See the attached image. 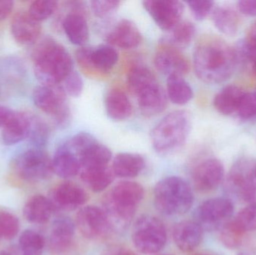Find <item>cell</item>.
Here are the masks:
<instances>
[{"mask_svg":"<svg viewBox=\"0 0 256 255\" xmlns=\"http://www.w3.org/2000/svg\"><path fill=\"white\" fill-rule=\"evenodd\" d=\"M238 61L236 49L214 36L202 37L194 50V70L206 83H220L228 79L234 73Z\"/></svg>","mask_w":256,"mask_h":255,"instance_id":"obj_1","label":"cell"},{"mask_svg":"<svg viewBox=\"0 0 256 255\" xmlns=\"http://www.w3.org/2000/svg\"><path fill=\"white\" fill-rule=\"evenodd\" d=\"M34 71L42 84L60 85L74 71V61L67 49L56 40L46 38L32 53Z\"/></svg>","mask_w":256,"mask_h":255,"instance_id":"obj_2","label":"cell"},{"mask_svg":"<svg viewBox=\"0 0 256 255\" xmlns=\"http://www.w3.org/2000/svg\"><path fill=\"white\" fill-rule=\"evenodd\" d=\"M144 196L136 182L122 181L114 186L104 199V208L112 230H122L132 221Z\"/></svg>","mask_w":256,"mask_h":255,"instance_id":"obj_3","label":"cell"},{"mask_svg":"<svg viewBox=\"0 0 256 255\" xmlns=\"http://www.w3.org/2000/svg\"><path fill=\"white\" fill-rule=\"evenodd\" d=\"M191 127L192 120L186 111L177 110L168 114L152 130L153 148L162 155L176 152L186 143Z\"/></svg>","mask_w":256,"mask_h":255,"instance_id":"obj_4","label":"cell"},{"mask_svg":"<svg viewBox=\"0 0 256 255\" xmlns=\"http://www.w3.org/2000/svg\"><path fill=\"white\" fill-rule=\"evenodd\" d=\"M190 186L183 178L167 177L160 181L154 190V203L156 210L166 216L182 215L194 204Z\"/></svg>","mask_w":256,"mask_h":255,"instance_id":"obj_5","label":"cell"},{"mask_svg":"<svg viewBox=\"0 0 256 255\" xmlns=\"http://www.w3.org/2000/svg\"><path fill=\"white\" fill-rule=\"evenodd\" d=\"M132 241L140 253L154 255L165 247L167 234L164 223L153 216L144 215L136 221Z\"/></svg>","mask_w":256,"mask_h":255,"instance_id":"obj_6","label":"cell"},{"mask_svg":"<svg viewBox=\"0 0 256 255\" xmlns=\"http://www.w3.org/2000/svg\"><path fill=\"white\" fill-rule=\"evenodd\" d=\"M32 97L34 105L42 112L52 117L58 127L68 125L70 121V109L62 86L42 84L34 88Z\"/></svg>","mask_w":256,"mask_h":255,"instance_id":"obj_7","label":"cell"},{"mask_svg":"<svg viewBox=\"0 0 256 255\" xmlns=\"http://www.w3.org/2000/svg\"><path fill=\"white\" fill-rule=\"evenodd\" d=\"M255 168L248 160H240L232 168L226 180V193L231 199L254 202L256 195Z\"/></svg>","mask_w":256,"mask_h":255,"instance_id":"obj_8","label":"cell"},{"mask_svg":"<svg viewBox=\"0 0 256 255\" xmlns=\"http://www.w3.org/2000/svg\"><path fill=\"white\" fill-rule=\"evenodd\" d=\"M14 166L20 178L28 182L48 179L54 172L52 160L39 148L27 150L20 154Z\"/></svg>","mask_w":256,"mask_h":255,"instance_id":"obj_9","label":"cell"},{"mask_svg":"<svg viewBox=\"0 0 256 255\" xmlns=\"http://www.w3.org/2000/svg\"><path fill=\"white\" fill-rule=\"evenodd\" d=\"M76 61L88 74L102 76L109 73L118 62L116 49L109 44L96 48L81 47L76 51Z\"/></svg>","mask_w":256,"mask_h":255,"instance_id":"obj_10","label":"cell"},{"mask_svg":"<svg viewBox=\"0 0 256 255\" xmlns=\"http://www.w3.org/2000/svg\"><path fill=\"white\" fill-rule=\"evenodd\" d=\"M76 226L81 235L90 241L104 239L112 231L104 210L96 206L81 208L76 214Z\"/></svg>","mask_w":256,"mask_h":255,"instance_id":"obj_11","label":"cell"},{"mask_svg":"<svg viewBox=\"0 0 256 255\" xmlns=\"http://www.w3.org/2000/svg\"><path fill=\"white\" fill-rule=\"evenodd\" d=\"M144 9L156 25L165 31H172L180 22L184 6L176 0H146Z\"/></svg>","mask_w":256,"mask_h":255,"instance_id":"obj_12","label":"cell"},{"mask_svg":"<svg viewBox=\"0 0 256 255\" xmlns=\"http://www.w3.org/2000/svg\"><path fill=\"white\" fill-rule=\"evenodd\" d=\"M154 61L156 69L168 76H183L189 72L190 67L189 61L182 50L165 40L156 49Z\"/></svg>","mask_w":256,"mask_h":255,"instance_id":"obj_13","label":"cell"},{"mask_svg":"<svg viewBox=\"0 0 256 255\" xmlns=\"http://www.w3.org/2000/svg\"><path fill=\"white\" fill-rule=\"evenodd\" d=\"M234 213V205L231 199L214 198L208 199L200 205L196 211V223L201 227L214 229L226 220L231 218Z\"/></svg>","mask_w":256,"mask_h":255,"instance_id":"obj_14","label":"cell"},{"mask_svg":"<svg viewBox=\"0 0 256 255\" xmlns=\"http://www.w3.org/2000/svg\"><path fill=\"white\" fill-rule=\"evenodd\" d=\"M225 169L218 159L204 160L196 167L192 175L194 187L200 192H210L218 188L224 181Z\"/></svg>","mask_w":256,"mask_h":255,"instance_id":"obj_15","label":"cell"},{"mask_svg":"<svg viewBox=\"0 0 256 255\" xmlns=\"http://www.w3.org/2000/svg\"><path fill=\"white\" fill-rule=\"evenodd\" d=\"M135 96L142 114L147 118L156 116L164 112L168 103L166 91L158 80L146 85Z\"/></svg>","mask_w":256,"mask_h":255,"instance_id":"obj_16","label":"cell"},{"mask_svg":"<svg viewBox=\"0 0 256 255\" xmlns=\"http://www.w3.org/2000/svg\"><path fill=\"white\" fill-rule=\"evenodd\" d=\"M72 11L63 19L62 26L68 38L72 43L82 46L90 37V28L85 15L82 13V6L79 1H70Z\"/></svg>","mask_w":256,"mask_h":255,"instance_id":"obj_17","label":"cell"},{"mask_svg":"<svg viewBox=\"0 0 256 255\" xmlns=\"http://www.w3.org/2000/svg\"><path fill=\"white\" fill-rule=\"evenodd\" d=\"M50 200L56 210L74 211L85 205L88 200V195L78 184L64 181L56 187Z\"/></svg>","mask_w":256,"mask_h":255,"instance_id":"obj_18","label":"cell"},{"mask_svg":"<svg viewBox=\"0 0 256 255\" xmlns=\"http://www.w3.org/2000/svg\"><path fill=\"white\" fill-rule=\"evenodd\" d=\"M10 30L18 43L28 46L36 43L40 37L42 25L28 12H19L12 19Z\"/></svg>","mask_w":256,"mask_h":255,"instance_id":"obj_19","label":"cell"},{"mask_svg":"<svg viewBox=\"0 0 256 255\" xmlns=\"http://www.w3.org/2000/svg\"><path fill=\"white\" fill-rule=\"evenodd\" d=\"M108 44L122 49L136 47L142 41V34L135 23L129 19H121L106 36Z\"/></svg>","mask_w":256,"mask_h":255,"instance_id":"obj_20","label":"cell"},{"mask_svg":"<svg viewBox=\"0 0 256 255\" xmlns=\"http://www.w3.org/2000/svg\"><path fill=\"white\" fill-rule=\"evenodd\" d=\"M75 234V224L67 217L57 218L50 235V248L56 254H62L72 247Z\"/></svg>","mask_w":256,"mask_h":255,"instance_id":"obj_21","label":"cell"},{"mask_svg":"<svg viewBox=\"0 0 256 255\" xmlns=\"http://www.w3.org/2000/svg\"><path fill=\"white\" fill-rule=\"evenodd\" d=\"M202 233V228L196 222L182 221L173 229V240L180 251L190 253L201 244Z\"/></svg>","mask_w":256,"mask_h":255,"instance_id":"obj_22","label":"cell"},{"mask_svg":"<svg viewBox=\"0 0 256 255\" xmlns=\"http://www.w3.org/2000/svg\"><path fill=\"white\" fill-rule=\"evenodd\" d=\"M52 162L54 172L64 179L76 176L80 171L79 157L66 142L57 148Z\"/></svg>","mask_w":256,"mask_h":255,"instance_id":"obj_23","label":"cell"},{"mask_svg":"<svg viewBox=\"0 0 256 255\" xmlns=\"http://www.w3.org/2000/svg\"><path fill=\"white\" fill-rule=\"evenodd\" d=\"M31 117L22 112H14L6 125L2 127L3 142L12 145L27 139L30 133Z\"/></svg>","mask_w":256,"mask_h":255,"instance_id":"obj_24","label":"cell"},{"mask_svg":"<svg viewBox=\"0 0 256 255\" xmlns=\"http://www.w3.org/2000/svg\"><path fill=\"white\" fill-rule=\"evenodd\" d=\"M56 211L50 199L42 195H36L28 199L22 211L24 217L32 224H45Z\"/></svg>","mask_w":256,"mask_h":255,"instance_id":"obj_25","label":"cell"},{"mask_svg":"<svg viewBox=\"0 0 256 255\" xmlns=\"http://www.w3.org/2000/svg\"><path fill=\"white\" fill-rule=\"evenodd\" d=\"M105 108L110 118L120 121L128 119L132 114V106L127 94L118 88L108 91L105 98Z\"/></svg>","mask_w":256,"mask_h":255,"instance_id":"obj_26","label":"cell"},{"mask_svg":"<svg viewBox=\"0 0 256 255\" xmlns=\"http://www.w3.org/2000/svg\"><path fill=\"white\" fill-rule=\"evenodd\" d=\"M80 172L84 184L94 193H100L108 188L115 176L109 166L84 167Z\"/></svg>","mask_w":256,"mask_h":255,"instance_id":"obj_27","label":"cell"},{"mask_svg":"<svg viewBox=\"0 0 256 255\" xmlns=\"http://www.w3.org/2000/svg\"><path fill=\"white\" fill-rule=\"evenodd\" d=\"M146 167L142 156L131 153H121L114 158L112 170L115 176L122 178H135Z\"/></svg>","mask_w":256,"mask_h":255,"instance_id":"obj_28","label":"cell"},{"mask_svg":"<svg viewBox=\"0 0 256 255\" xmlns=\"http://www.w3.org/2000/svg\"><path fill=\"white\" fill-rule=\"evenodd\" d=\"M246 92L237 85H228L222 88L214 98L215 109L224 115L237 112L239 105Z\"/></svg>","mask_w":256,"mask_h":255,"instance_id":"obj_29","label":"cell"},{"mask_svg":"<svg viewBox=\"0 0 256 255\" xmlns=\"http://www.w3.org/2000/svg\"><path fill=\"white\" fill-rule=\"evenodd\" d=\"M212 19L215 27L225 35L234 37L237 34L239 28V17L231 7L226 6L214 7Z\"/></svg>","mask_w":256,"mask_h":255,"instance_id":"obj_30","label":"cell"},{"mask_svg":"<svg viewBox=\"0 0 256 255\" xmlns=\"http://www.w3.org/2000/svg\"><path fill=\"white\" fill-rule=\"evenodd\" d=\"M166 94L174 104L183 106L192 100L194 91L183 76L172 75L167 79Z\"/></svg>","mask_w":256,"mask_h":255,"instance_id":"obj_31","label":"cell"},{"mask_svg":"<svg viewBox=\"0 0 256 255\" xmlns=\"http://www.w3.org/2000/svg\"><path fill=\"white\" fill-rule=\"evenodd\" d=\"M111 158L110 150L96 140L84 149L80 155V169L90 166H109Z\"/></svg>","mask_w":256,"mask_h":255,"instance_id":"obj_32","label":"cell"},{"mask_svg":"<svg viewBox=\"0 0 256 255\" xmlns=\"http://www.w3.org/2000/svg\"><path fill=\"white\" fill-rule=\"evenodd\" d=\"M155 80H156V76L153 72L148 67L142 64L134 65L128 73V88L134 95L143 87Z\"/></svg>","mask_w":256,"mask_h":255,"instance_id":"obj_33","label":"cell"},{"mask_svg":"<svg viewBox=\"0 0 256 255\" xmlns=\"http://www.w3.org/2000/svg\"><path fill=\"white\" fill-rule=\"evenodd\" d=\"M196 34V27L190 21H180L172 30L168 38L166 41L171 43L173 46L182 49L186 47L194 40Z\"/></svg>","mask_w":256,"mask_h":255,"instance_id":"obj_34","label":"cell"},{"mask_svg":"<svg viewBox=\"0 0 256 255\" xmlns=\"http://www.w3.org/2000/svg\"><path fill=\"white\" fill-rule=\"evenodd\" d=\"M43 237L32 230H26L20 237L19 248L22 255H42L44 250Z\"/></svg>","mask_w":256,"mask_h":255,"instance_id":"obj_35","label":"cell"},{"mask_svg":"<svg viewBox=\"0 0 256 255\" xmlns=\"http://www.w3.org/2000/svg\"><path fill=\"white\" fill-rule=\"evenodd\" d=\"M236 52L238 58L244 61H252L256 58V21L252 24L246 33V38L239 42Z\"/></svg>","mask_w":256,"mask_h":255,"instance_id":"obj_36","label":"cell"},{"mask_svg":"<svg viewBox=\"0 0 256 255\" xmlns=\"http://www.w3.org/2000/svg\"><path fill=\"white\" fill-rule=\"evenodd\" d=\"M36 148L42 149L50 139V129L44 121L37 117H31L28 138Z\"/></svg>","mask_w":256,"mask_h":255,"instance_id":"obj_37","label":"cell"},{"mask_svg":"<svg viewBox=\"0 0 256 255\" xmlns=\"http://www.w3.org/2000/svg\"><path fill=\"white\" fill-rule=\"evenodd\" d=\"M245 234L236 227L232 221L222 226L220 232V241L226 248L230 250L242 247L244 241Z\"/></svg>","mask_w":256,"mask_h":255,"instance_id":"obj_38","label":"cell"},{"mask_svg":"<svg viewBox=\"0 0 256 255\" xmlns=\"http://www.w3.org/2000/svg\"><path fill=\"white\" fill-rule=\"evenodd\" d=\"M58 7V1L52 0H38L30 4L28 13L38 22L50 17Z\"/></svg>","mask_w":256,"mask_h":255,"instance_id":"obj_39","label":"cell"},{"mask_svg":"<svg viewBox=\"0 0 256 255\" xmlns=\"http://www.w3.org/2000/svg\"><path fill=\"white\" fill-rule=\"evenodd\" d=\"M232 222L244 234L256 231V205L250 204L244 208Z\"/></svg>","mask_w":256,"mask_h":255,"instance_id":"obj_40","label":"cell"},{"mask_svg":"<svg viewBox=\"0 0 256 255\" xmlns=\"http://www.w3.org/2000/svg\"><path fill=\"white\" fill-rule=\"evenodd\" d=\"M20 222L18 217L8 212H0V235L6 240H12L18 235Z\"/></svg>","mask_w":256,"mask_h":255,"instance_id":"obj_41","label":"cell"},{"mask_svg":"<svg viewBox=\"0 0 256 255\" xmlns=\"http://www.w3.org/2000/svg\"><path fill=\"white\" fill-rule=\"evenodd\" d=\"M238 115L244 120L256 118V93H246L244 96L238 109Z\"/></svg>","mask_w":256,"mask_h":255,"instance_id":"obj_42","label":"cell"},{"mask_svg":"<svg viewBox=\"0 0 256 255\" xmlns=\"http://www.w3.org/2000/svg\"><path fill=\"white\" fill-rule=\"evenodd\" d=\"M190 10L192 13V16L196 20L201 21L206 19L209 13H212L214 2L208 0H200V1H188Z\"/></svg>","mask_w":256,"mask_h":255,"instance_id":"obj_43","label":"cell"},{"mask_svg":"<svg viewBox=\"0 0 256 255\" xmlns=\"http://www.w3.org/2000/svg\"><path fill=\"white\" fill-rule=\"evenodd\" d=\"M121 1L115 0H96L91 1V8L98 17H105L120 7Z\"/></svg>","mask_w":256,"mask_h":255,"instance_id":"obj_44","label":"cell"},{"mask_svg":"<svg viewBox=\"0 0 256 255\" xmlns=\"http://www.w3.org/2000/svg\"><path fill=\"white\" fill-rule=\"evenodd\" d=\"M64 91L66 94L74 97H80L84 91V83L82 77L78 72L72 71L64 79Z\"/></svg>","mask_w":256,"mask_h":255,"instance_id":"obj_45","label":"cell"},{"mask_svg":"<svg viewBox=\"0 0 256 255\" xmlns=\"http://www.w3.org/2000/svg\"><path fill=\"white\" fill-rule=\"evenodd\" d=\"M15 59H4V61L0 64V70L3 74L8 76L9 77L18 76L20 73H24L22 65L20 64L18 61H14Z\"/></svg>","mask_w":256,"mask_h":255,"instance_id":"obj_46","label":"cell"},{"mask_svg":"<svg viewBox=\"0 0 256 255\" xmlns=\"http://www.w3.org/2000/svg\"><path fill=\"white\" fill-rule=\"evenodd\" d=\"M237 7L242 14L256 16V0H242L237 2Z\"/></svg>","mask_w":256,"mask_h":255,"instance_id":"obj_47","label":"cell"},{"mask_svg":"<svg viewBox=\"0 0 256 255\" xmlns=\"http://www.w3.org/2000/svg\"><path fill=\"white\" fill-rule=\"evenodd\" d=\"M14 8V1L0 0V22L8 17Z\"/></svg>","mask_w":256,"mask_h":255,"instance_id":"obj_48","label":"cell"},{"mask_svg":"<svg viewBox=\"0 0 256 255\" xmlns=\"http://www.w3.org/2000/svg\"><path fill=\"white\" fill-rule=\"evenodd\" d=\"M13 112L14 111L10 110L8 108L0 105V128H2L6 125Z\"/></svg>","mask_w":256,"mask_h":255,"instance_id":"obj_49","label":"cell"},{"mask_svg":"<svg viewBox=\"0 0 256 255\" xmlns=\"http://www.w3.org/2000/svg\"><path fill=\"white\" fill-rule=\"evenodd\" d=\"M104 255H136L132 253L130 250L128 249L122 248V247H115L111 249Z\"/></svg>","mask_w":256,"mask_h":255,"instance_id":"obj_50","label":"cell"},{"mask_svg":"<svg viewBox=\"0 0 256 255\" xmlns=\"http://www.w3.org/2000/svg\"><path fill=\"white\" fill-rule=\"evenodd\" d=\"M237 255H255V254L251 251H242L238 253Z\"/></svg>","mask_w":256,"mask_h":255,"instance_id":"obj_51","label":"cell"},{"mask_svg":"<svg viewBox=\"0 0 256 255\" xmlns=\"http://www.w3.org/2000/svg\"><path fill=\"white\" fill-rule=\"evenodd\" d=\"M252 73H254V75H255V76H256V58L255 60H254V61H252Z\"/></svg>","mask_w":256,"mask_h":255,"instance_id":"obj_52","label":"cell"},{"mask_svg":"<svg viewBox=\"0 0 256 255\" xmlns=\"http://www.w3.org/2000/svg\"><path fill=\"white\" fill-rule=\"evenodd\" d=\"M0 255H12L9 254V253H6V252H0Z\"/></svg>","mask_w":256,"mask_h":255,"instance_id":"obj_53","label":"cell"},{"mask_svg":"<svg viewBox=\"0 0 256 255\" xmlns=\"http://www.w3.org/2000/svg\"><path fill=\"white\" fill-rule=\"evenodd\" d=\"M252 204H254V205H256V195L255 199H254V202H252Z\"/></svg>","mask_w":256,"mask_h":255,"instance_id":"obj_54","label":"cell"},{"mask_svg":"<svg viewBox=\"0 0 256 255\" xmlns=\"http://www.w3.org/2000/svg\"><path fill=\"white\" fill-rule=\"evenodd\" d=\"M208 255V254H198V255Z\"/></svg>","mask_w":256,"mask_h":255,"instance_id":"obj_55","label":"cell"},{"mask_svg":"<svg viewBox=\"0 0 256 255\" xmlns=\"http://www.w3.org/2000/svg\"><path fill=\"white\" fill-rule=\"evenodd\" d=\"M255 176H256V166L255 168Z\"/></svg>","mask_w":256,"mask_h":255,"instance_id":"obj_56","label":"cell"},{"mask_svg":"<svg viewBox=\"0 0 256 255\" xmlns=\"http://www.w3.org/2000/svg\"><path fill=\"white\" fill-rule=\"evenodd\" d=\"M1 240H2V237H1V235H0V241H1Z\"/></svg>","mask_w":256,"mask_h":255,"instance_id":"obj_57","label":"cell"},{"mask_svg":"<svg viewBox=\"0 0 256 255\" xmlns=\"http://www.w3.org/2000/svg\"></svg>","mask_w":256,"mask_h":255,"instance_id":"obj_58","label":"cell"},{"mask_svg":"<svg viewBox=\"0 0 256 255\" xmlns=\"http://www.w3.org/2000/svg\"></svg>","mask_w":256,"mask_h":255,"instance_id":"obj_59","label":"cell"}]
</instances>
